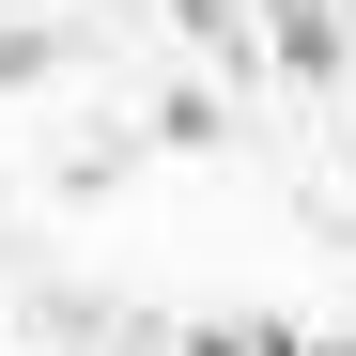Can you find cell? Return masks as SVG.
Instances as JSON below:
<instances>
[{"instance_id":"1","label":"cell","mask_w":356,"mask_h":356,"mask_svg":"<svg viewBox=\"0 0 356 356\" xmlns=\"http://www.w3.org/2000/svg\"><path fill=\"white\" fill-rule=\"evenodd\" d=\"M16 78H47V31H0V93H16Z\"/></svg>"},{"instance_id":"3","label":"cell","mask_w":356,"mask_h":356,"mask_svg":"<svg viewBox=\"0 0 356 356\" xmlns=\"http://www.w3.org/2000/svg\"><path fill=\"white\" fill-rule=\"evenodd\" d=\"M341 356H356V325H341Z\"/></svg>"},{"instance_id":"2","label":"cell","mask_w":356,"mask_h":356,"mask_svg":"<svg viewBox=\"0 0 356 356\" xmlns=\"http://www.w3.org/2000/svg\"><path fill=\"white\" fill-rule=\"evenodd\" d=\"M294 356H341V341H294Z\"/></svg>"}]
</instances>
